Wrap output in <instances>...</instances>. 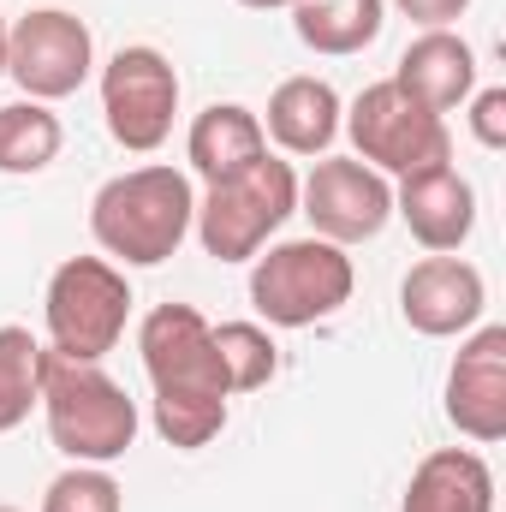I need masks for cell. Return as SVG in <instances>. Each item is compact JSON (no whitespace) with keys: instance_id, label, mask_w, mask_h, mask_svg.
<instances>
[{"instance_id":"26","label":"cell","mask_w":506,"mask_h":512,"mask_svg":"<svg viewBox=\"0 0 506 512\" xmlns=\"http://www.w3.org/2000/svg\"><path fill=\"white\" fill-rule=\"evenodd\" d=\"M0 78H6V18H0Z\"/></svg>"},{"instance_id":"5","label":"cell","mask_w":506,"mask_h":512,"mask_svg":"<svg viewBox=\"0 0 506 512\" xmlns=\"http://www.w3.org/2000/svg\"><path fill=\"white\" fill-rule=\"evenodd\" d=\"M131 280L126 268H114L108 256H66L48 274V352L72 358V364H102L131 322Z\"/></svg>"},{"instance_id":"19","label":"cell","mask_w":506,"mask_h":512,"mask_svg":"<svg viewBox=\"0 0 506 512\" xmlns=\"http://www.w3.org/2000/svg\"><path fill=\"white\" fill-rule=\"evenodd\" d=\"M66 143V126L48 102H6L0 108V173H42Z\"/></svg>"},{"instance_id":"1","label":"cell","mask_w":506,"mask_h":512,"mask_svg":"<svg viewBox=\"0 0 506 512\" xmlns=\"http://www.w3.org/2000/svg\"><path fill=\"white\" fill-rule=\"evenodd\" d=\"M137 352L155 387V435L179 453L209 447L227 429V370L215 352V322L191 304H155L137 328Z\"/></svg>"},{"instance_id":"13","label":"cell","mask_w":506,"mask_h":512,"mask_svg":"<svg viewBox=\"0 0 506 512\" xmlns=\"http://www.w3.org/2000/svg\"><path fill=\"white\" fill-rule=\"evenodd\" d=\"M393 215L411 227V239H417L423 251L447 256L477 233V191H471V179H465L453 161H441V167H423V173L399 179Z\"/></svg>"},{"instance_id":"12","label":"cell","mask_w":506,"mask_h":512,"mask_svg":"<svg viewBox=\"0 0 506 512\" xmlns=\"http://www.w3.org/2000/svg\"><path fill=\"white\" fill-rule=\"evenodd\" d=\"M447 423L489 447L506 435V328L483 322L459 340V358L447 370Z\"/></svg>"},{"instance_id":"22","label":"cell","mask_w":506,"mask_h":512,"mask_svg":"<svg viewBox=\"0 0 506 512\" xmlns=\"http://www.w3.org/2000/svg\"><path fill=\"white\" fill-rule=\"evenodd\" d=\"M42 512H126V489L108 477V465H66L48 483Z\"/></svg>"},{"instance_id":"15","label":"cell","mask_w":506,"mask_h":512,"mask_svg":"<svg viewBox=\"0 0 506 512\" xmlns=\"http://www.w3.org/2000/svg\"><path fill=\"white\" fill-rule=\"evenodd\" d=\"M256 120H262V137L280 143V155H304L310 161V155L334 149L346 102L334 96L328 78H286V84H274L268 114H256Z\"/></svg>"},{"instance_id":"4","label":"cell","mask_w":506,"mask_h":512,"mask_svg":"<svg viewBox=\"0 0 506 512\" xmlns=\"http://www.w3.org/2000/svg\"><path fill=\"white\" fill-rule=\"evenodd\" d=\"M358 268L346 245L328 239H280L251 256V304L268 328H316L352 304Z\"/></svg>"},{"instance_id":"6","label":"cell","mask_w":506,"mask_h":512,"mask_svg":"<svg viewBox=\"0 0 506 512\" xmlns=\"http://www.w3.org/2000/svg\"><path fill=\"white\" fill-rule=\"evenodd\" d=\"M292 215H298V173H292V161L262 155L239 179L209 185V197L197 203L191 233L203 239V251L215 262H251Z\"/></svg>"},{"instance_id":"3","label":"cell","mask_w":506,"mask_h":512,"mask_svg":"<svg viewBox=\"0 0 506 512\" xmlns=\"http://www.w3.org/2000/svg\"><path fill=\"white\" fill-rule=\"evenodd\" d=\"M42 417L48 441L72 465H114L137 441V399L102 364H72L60 352L42 358Z\"/></svg>"},{"instance_id":"8","label":"cell","mask_w":506,"mask_h":512,"mask_svg":"<svg viewBox=\"0 0 506 512\" xmlns=\"http://www.w3.org/2000/svg\"><path fill=\"white\" fill-rule=\"evenodd\" d=\"M96 72V36L66 6H36L18 24H6V78L30 102H66Z\"/></svg>"},{"instance_id":"11","label":"cell","mask_w":506,"mask_h":512,"mask_svg":"<svg viewBox=\"0 0 506 512\" xmlns=\"http://www.w3.org/2000/svg\"><path fill=\"white\" fill-rule=\"evenodd\" d=\"M489 310V286H483V268L465 262V256H423L411 262V274L399 280V316L411 334L423 340H453V334H471Z\"/></svg>"},{"instance_id":"10","label":"cell","mask_w":506,"mask_h":512,"mask_svg":"<svg viewBox=\"0 0 506 512\" xmlns=\"http://www.w3.org/2000/svg\"><path fill=\"white\" fill-rule=\"evenodd\" d=\"M298 209L310 215V233L328 245H370L393 221V185L358 155H322L316 173L298 185Z\"/></svg>"},{"instance_id":"23","label":"cell","mask_w":506,"mask_h":512,"mask_svg":"<svg viewBox=\"0 0 506 512\" xmlns=\"http://www.w3.org/2000/svg\"><path fill=\"white\" fill-rule=\"evenodd\" d=\"M471 137L483 149H506V90L501 84L471 90Z\"/></svg>"},{"instance_id":"25","label":"cell","mask_w":506,"mask_h":512,"mask_svg":"<svg viewBox=\"0 0 506 512\" xmlns=\"http://www.w3.org/2000/svg\"><path fill=\"white\" fill-rule=\"evenodd\" d=\"M239 6H256V12H274V6H286V12H292V6H304V0H239Z\"/></svg>"},{"instance_id":"7","label":"cell","mask_w":506,"mask_h":512,"mask_svg":"<svg viewBox=\"0 0 506 512\" xmlns=\"http://www.w3.org/2000/svg\"><path fill=\"white\" fill-rule=\"evenodd\" d=\"M340 131L352 137L358 161L376 167L381 179H411L423 167H441L453 161V137H447V120L417 108L393 78H381L370 90H358V102L346 108Z\"/></svg>"},{"instance_id":"27","label":"cell","mask_w":506,"mask_h":512,"mask_svg":"<svg viewBox=\"0 0 506 512\" xmlns=\"http://www.w3.org/2000/svg\"><path fill=\"white\" fill-rule=\"evenodd\" d=\"M0 512H18V507H0Z\"/></svg>"},{"instance_id":"17","label":"cell","mask_w":506,"mask_h":512,"mask_svg":"<svg viewBox=\"0 0 506 512\" xmlns=\"http://www.w3.org/2000/svg\"><path fill=\"white\" fill-rule=\"evenodd\" d=\"M399 512H495V471L471 447H435L411 471Z\"/></svg>"},{"instance_id":"21","label":"cell","mask_w":506,"mask_h":512,"mask_svg":"<svg viewBox=\"0 0 506 512\" xmlns=\"http://www.w3.org/2000/svg\"><path fill=\"white\" fill-rule=\"evenodd\" d=\"M215 352L227 370V393H256L280 376V346L262 322H221L215 328Z\"/></svg>"},{"instance_id":"14","label":"cell","mask_w":506,"mask_h":512,"mask_svg":"<svg viewBox=\"0 0 506 512\" xmlns=\"http://www.w3.org/2000/svg\"><path fill=\"white\" fill-rule=\"evenodd\" d=\"M393 84H399L417 108L453 114V108L471 102V90H477V48H471L459 30H423V36L399 54Z\"/></svg>"},{"instance_id":"24","label":"cell","mask_w":506,"mask_h":512,"mask_svg":"<svg viewBox=\"0 0 506 512\" xmlns=\"http://www.w3.org/2000/svg\"><path fill=\"white\" fill-rule=\"evenodd\" d=\"M393 6H399L405 18H417L423 30H447L453 18H465V6H471V0H393Z\"/></svg>"},{"instance_id":"2","label":"cell","mask_w":506,"mask_h":512,"mask_svg":"<svg viewBox=\"0 0 506 512\" xmlns=\"http://www.w3.org/2000/svg\"><path fill=\"white\" fill-rule=\"evenodd\" d=\"M197 221V191L179 167H131L114 173L96 203H90V233L96 245L126 262V268H155L191 239Z\"/></svg>"},{"instance_id":"20","label":"cell","mask_w":506,"mask_h":512,"mask_svg":"<svg viewBox=\"0 0 506 512\" xmlns=\"http://www.w3.org/2000/svg\"><path fill=\"white\" fill-rule=\"evenodd\" d=\"M42 358H48V346L30 328H18V322L0 328V435L18 429L42 405Z\"/></svg>"},{"instance_id":"16","label":"cell","mask_w":506,"mask_h":512,"mask_svg":"<svg viewBox=\"0 0 506 512\" xmlns=\"http://www.w3.org/2000/svg\"><path fill=\"white\" fill-rule=\"evenodd\" d=\"M268 155V137L245 102H209L191 131H185V161L203 185H221V179H239L245 167H256Z\"/></svg>"},{"instance_id":"18","label":"cell","mask_w":506,"mask_h":512,"mask_svg":"<svg viewBox=\"0 0 506 512\" xmlns=\"http://www.w3.org/2000/svg\"><path fill=\"white\" fill-rule=\"evenodd\" d=\"M387 24V0H304L292 6V30L310 54H328V60H346V54H364Z\"/></svg>"},{"instance_id":"9","label":"cell","mask_w":506,"mask_h":512,"mask_svg":"<svg viewBox=\"0 0 506 512\" xmlns=\"http://www.w3.org/2000/svg\"><path fill=\"white\" fill-rule=\"evenodd\" d=\"M173 114H179V72L161 48L131 42L102 66V120L120 149L131 155L161 149L173 137Z\"/></svg>"}]
</instances>
